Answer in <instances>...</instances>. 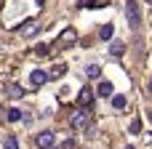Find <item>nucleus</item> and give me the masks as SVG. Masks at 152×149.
I'll list each match as a JSON object with an SVG mask.
<instances>
[{
    "label": "nucleus",
    "mask_w": 152,
    "mask_h": 149,
    "mask_svg": "<svg viewBox=\"0 0 152 149\" xmlns=\"http://www.w3.org/2000/svg\"><path fill=\"white\" fill-rule=\"evenodd\" d=\"M126 19H128L131 29H139L142 27V13H139V3L136 0H128L126 3Z\"/></svg>",
    "instance_id": "obj_1"
},
{
    "label": "nucleus",
    "mask_w": 152,
    "mask_h": 149,
    "mask_svg": "<svg viewBox=\"0 0 152 149\" xmlns=\"http://www.w3.org/2000/svg\"><path fill=\"white\" fill-rule=\"evenodd\" d=\"M37 147L40 149H53V133L51 131H43V133H37Z\"/></svg>",
    "instance_id": "obj_2"
},
{
    "label": "nucleus",
    "mask_w": 152,
    "mask_h": 149,
    "mask_svg": "<svg viewBox=\"0 0 152 149\" xmlns=\"http://www.w3.org/2000/svg\"><path fill=\"white\" fill-rule=\"evenodd\" d=\"M45 80H48V75H45L43 69H35V72L29 75V83H32V85H43Z\"/></svg>",
    "instance_id": "obj_3"
},
{
    "label": "nucleus",
    "mask_w": 152,
    "mask_h": 149,
    "mask_svg": "<svg viewBox=\"0 0 152 149\" xmlns=\"http://www.w3.org/2000/svg\"><path fill=\"white\" fill-rule=\"evenodd\" d=\"M19 32H21V35H35V32H37V24H35V21H27V24L19 27Z\"/></svg>",
    "instance_id": "obj_4"
},
{
    "label": "nucleus",
    "mask_w": 152,
    "mask_h": 149,
    "mask_svg": "<svg viewBox=\"0 0 152 149\" xmlns=\"http://www.w3.org/2000/svg\"><path fill=\"white\" fill-rule=\"evenodd\" d=\"M112 35H115V27H112V24H104V27H102V32H99V37H102V40H112Z\"/></svg>",
    "instance_id": "obj_5"
},
{
    "label": "nucleus",
    "mask_w": 152,
    "mask_h": 149,
    "mask_svg": "<svg viewBox=\"0 0 152 149\" xmlns=\"http://www.w3.org/2000/svg\"><path fill=\"white\" fill-rule=\"evenodd\" d=\"M86 75H88V77H99V75H102V67H99V64H88V67H86Z\"/></svg>",
    "instance_id": "obj_6"
},
{
    "label": "nucleus",
    "mask_w": 152,
    "mask_h": 149,
    "mask_svg": "<svg viewBox=\"0 0 152 149\" xmlns=\"http://www.w3.org/2000/svg\"><path fill=\"white\" fill-rule=\"evenodd\" d=\"M96 93H99V96H104V99H110V96H112V85H110V83H102Z\"/></svg>",
    "instance_id": "obj_7"
},
{
    "label": "nucleus",
    "mask_w": 152,
    "mask_h": 149,
    "mask_svg": "<svg viewBox=\"0 0 152 149\" xmlns=\"http://www.w3.org/2000/svg\"><path fill=\"white\" fill-rule=\"evenodd\" d=\"M91 93H94V91L83 88V91H80V96H77V104H86V101H91Z\"/></svg>",
    "instance_id": "obj_8"
},
{
    "label": "nucleus",
    "mask_w": 152,
    "mask_h": 149,
    "mask_svg": "<svg viewBox=\"0 0 152 149\" xmlns=\"http://www.w3.org/2000/svg\"><path fill=\"white\" fill-rule=\"evenodd\" d=\"M112 107L115 109H123L126 107V96H112Z\"/></svg>",
    "instance_id": "obj_9"
},
{
    "label": "nucleus",
    "mask_w": 152,
    "mask_h": 149,
    "mask_svg": "<svg viewBox=\"0 0 152 149\" xmlns=\"http://www.w3.org/2000/svg\"><path fill=\"white\" fill-rule=\"evenodd\" d=\"M110 51H112V56H123V51H126V48H123V43H112V48H110Z\"/></svg>",
    "instance_id": "obj_10"
},
{
    "label": "nucleus",
    "mask_w": 152,
    "mask_h": 149,
    "mask_svg": "<svg viewBox=\"0 0 152 149\" xmlns=\"http://www.w3.org/2000/svg\"><path fill=\"white\" fill-rule=\"evenodd\" d=\"M21 115H24V112H19V109H11V112H8V120H11V123H19V120H21Z\"/></svg>",
    "instance_id": "obj_11"
},
{
    "label": "nucleus",
    "mask_w": 152,
    "mask_h": 149,
    "mask_svg": "<svg viewBox=\"0 0 152 149\" xmlns=\"http://www.w3.org/2000/svg\"><path fill=\"white\" fill-rule=\"evenodd\" d=\"M5 149H19V144H16V139L11 136V139H5Z\"/></svg>",
    "instance_id": "obj_12"
},
{
    "label": "nucleus",
    "mask_w": 152,
    "mask_h": 149,
    "mask_svg": "<svg viewBox=\"0 0 152 149\" xmlns=\"http://www.w3.org/2000/svg\"><path fill=\"white\" fill-rule=\"evenodd\" d=\"M61 75H64V67H56V69L51 72V77H61Z\"/></svg>",
    "instance_id": "obj_13"
},
{
    "label": "nucleus",
    "mask_w": 152,
    "mask_h": 149,
    "mask_svg": "<svg viewBox=\"0 0 152 149\" xmlns=\"http://www.w3.org/2000/svg\"><path fill=\"white\" fill-rule=\"evenodd\" d=\"M150 93H152V83H150Z\"/></svg>",
    "instance_id": "obj_14"
},
{
    "label": "nucleus",
    "mask_w": 152,
    "mask_h": 149,
    "mask_svg": "<svg viewBox=\"0 0 152 149\" xmlns=\"http://www.w3.org/2000/svg\"><path fill=\"white\" fill-rule=\"evenodd\" d=\"M128 149H134V147H128Z\"/></svg>",
    "instance_id": "obj_15"
},
{
    "label": "nucleus",
    "mask_w": 152,
    "mask_h": 149,
    "mask_svg": "<svg viewBox=\"0 0 152 149\" xmlns=\"http://www.w3.org/2000/svg\"><path fill=\"white\" fill-rule=\"evenodd\" d=\"M150 3H152V0H150Z\"/></svg>",
    "instance_id": "obj_16"
}]
</instances>
